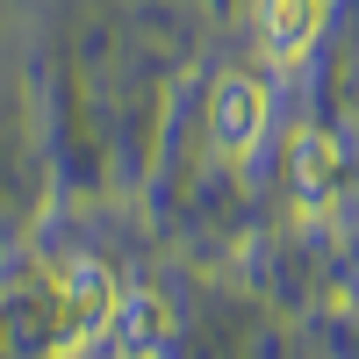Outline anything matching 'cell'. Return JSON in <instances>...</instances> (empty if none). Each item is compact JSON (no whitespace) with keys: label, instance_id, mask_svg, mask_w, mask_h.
I'll list each match as a JSON object with an SVG mask.
<instances>
[{"label":"cell","instance_id":"cell-1","mask_svg":"<svg viewBox=\"0 0 359 359\" xmlns=\"http://www.w3.org/2000/svg\"><path fill=\"white\" fill-rule=\"evenodd\" d=\"M50 287H57V352H72V345H86V338H101L108 323H115V302H123V287H115L108 266H94V259L57 266Z\"/></svg>","mask_w":359,"mask_h":359},{"label":"cell","instance_id":"cell-2","mask_svg":"<svg viewBox=\"0 0 359 359\" xmlns=\"http://www.w3.org/2000/svg\"><path fill=\"white\" fill-rule=\"evenodd\" d=\"M266 79L252 72H223L216 86H208V144H216L223 158H245L252 144L266 137Z\"/></svg>","mask_w":359,"mask_h":359},{"label":"cell","instance_id":"cell-3","mask_svg":"<svg viewBox=\"0 0 359 359\" xmlns=\"http://www.w3.org/2000/svg\"><path fill=\"white\" fill-rule=\"evenodd\" d=\"M252 22L273 65H302V50L323 29V0H252Z\"/></svg>","mask_w":359,"mask_h":359},{"label":"cell","instance_id":"cell-4","mask_svg":"<svg viewBox=\"0 0 359 359\" xmlns=\"http://www.w3.org/2000/svg\"><path fill=\"white\" fill-rule=\"evenodd\" d=\"M115 338H123L130 352H144V345H158L165 331H172V309H165V294H123V302H115V323H108Z\"/></svg>","mask_w":359,"mask_h":359},{"label":"cell","instance_id":"cell-5","mask_svg":"<svg viewBox=\"0 0 359 359\" xmlns=\"http://www.w3.org/2000/svg\"><path fill=\"white\" fill-rule=\"evenodd\" d=\"M294 187H302V201H316V194L338 187V151H331V137H302V144H294Z\"/></svg>","mask_w":359,"mask_h":359}]
</instances>
